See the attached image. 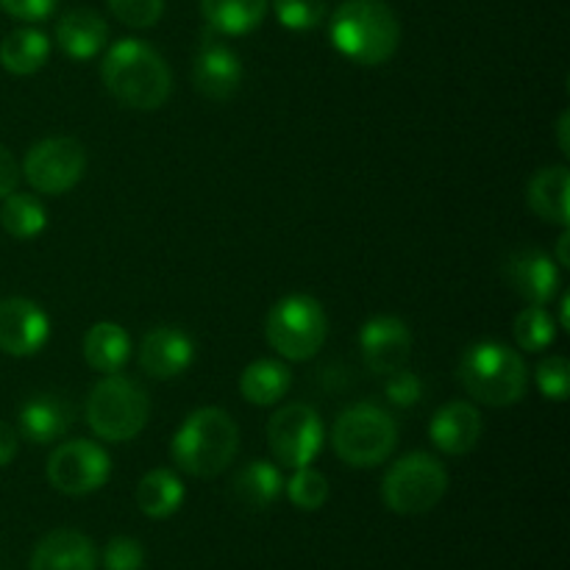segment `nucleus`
Returning a JSON list of instances; mask_svg holds the SVG:
<instances>
[{
	"label": "nucleus",
	"instance_id": "nucleus-1",
	"mask_svg": "<svg viewBox=\"0 0 570 570\" xmlns=\"http://www.w3.org/2000/svg\"><path fill=\"white\" fill-rule=\"evenodd\" d=\"M100 78L117 104L137 111H156L173 92L167 61L142 39H120L111 45L100 65Z\"/></svg>",
	"mask_w": 570,
	"mask_h": 570
},
{
	"label": "nucleus",
	"instance_id": "nucleus-2",
	"mask_svg": "<svg viewBox=\"0 0 570 570\" xmlns=\"http://www.w3.org/2000/svg\"><path fill=\"white\" fill-rule=\"evenodd\" d=\"M239 451V429L220 406L189 412L170 440V456L187 476L212 479L226 471Z\"/></svg>",
	"mask_w": 570,
	"mask_h": 570
},
{
	"label": "nucleus",
	"instance_id": "nucleus-3",
	"mask_svg": "<svg viewBox=\"0 0 570 570\" xmlns=\"http://www.w3.org/2000/svg\"><path fill=\"white\" fill-rule=\"evenodd\" d=\"M332 45L356 65H384L399 50L401 22L384 0H343L328 22Z\"/></svg>",
	"mask_w": 570,
	"mask_h": 570
},
{
	"label": "nucleus",
	"instance_id": "nucleus-4",
	"mask_svg": "<svg viewBox=\"0 0 570 570\" xmlns=\"http://www.w3.org/2000/svg\"><path fill=\"white\" fill-rule=\"evenodd\" d=\"M456 379L476 404L495 406V410L518 404L529 387L523 356L495 340H479L468 345L456 365Z\"/></svg>",
	"mask_w": 570,
	"mask_h": 570
},
{
	"label": "nucleus",
	"instance_id": "nucleus-5",
	"mask_svg": "<svg viewBox=\"0 0 570 570\" xmlns=\"http://www.w3.org/2000/svg\"><path fill=\"white\" fill-rule=\"evenodd\" d=\"M148 393L122 373H106L87 399V423L104 443H128L148 426Z\"/></svg>",
	"mask_w": 570,
	"mask_h": 570
},
{
	"label": "nucleus",
	"instance_id": "nucleus-6",
	"mask_svg": "<svg viewBox=\"0 0 570 570\" xmlns=\"http://www.w3.org/2000/svg\"><path fill=\"white\" fill-rule=\"evenodd\" d=\"M399 445V423L384 406L362 401L340 412L332 429V449L345 465L379 468Z\"/></svg>",
	"mask_w": 570,
	"mask_h": 570
},
{
	"label": "nucleus",
	"instance_id": "nucleus-7",
	"mask_svg": "<svg viewBox=\"0 0 570 570\" xmlns=\"http://www.w3.org/2000/svg\"><path fill=\"white\" fill-rule=\"evenodd\" d=\"M328 334L326 309L306 293H293L276 301L267 312L265 337L271 348L287 362H306L317 356Z\"/></svg>",
	"mask_w": 570,
	"mask_h": 570
},
{
	"label": "nucleus",
	"instance_id": "nucleus-8",
	"mask_svg": "<svg viewBox=\"0 0 570 570\" xmlns=\"http://www.w3.org/2000/svg\"><path fill=\"white\" fill-rule=\"evenodd\" d=\"M449 493V471L426 451L401 456L382 482V501L395 515H426Z\"/></svg>",
	"mask_w": 570,
	"mask_h": 570
},
{
	"label": "nucleus",
	"instance_id": "nucleus-9",
	"mask_svg": "<svg viewBox=\"0 0 570 570\" xmlns=\"http://www.w3.org/2000/svg\"><path fill=\"white\" fill-rule=\"evenodd\" d=\"M267 445L278 468L298 471L312 465L323 449L321 415L309 404L282 406L267 423Z\"/></svg>",
	"mask_w": 570,
	"mask_h": 570
},
{
	"label": "nucleus",
	"instance_id": "nucleus-10",
	"mask_svg": "<svg viewBox=\"0 0 570 570\" xmlns=\"http://www.w3.org/2000/svg\"><path fill=\"white\" fill-rule=\"evenodd\" d=\"M87 173V150L72 137H48L31 145L22 159V176L39 195H65Z\"/></svg>",
	"mask_w": 570,
	"mask_h": 570
},
{
	"label": "nucleus",
	"instance_id": "nucleus-11",
	"mask_svg": "<svg viewBox=\"0 0 570 570\" xmlns=\"http://www.w3.org/2000/svg\"><path fill=\"white\" fill-rule=\"evenodd\" d=\"M50 488L65 495H89L111 476V456L95 440H65L48 456Z\"/></svg>",
	"mask_w": 570,
	"mask_h": 570
},
{
	"label": "nucleus",
	"instance_id": "nucleus-12",
	"mask_svg": "<svg viewBox=\"0 0 570 570\" xmlns=\"http://www.w3.org/2000/svg\"><path fill=\"white\" fill-rule=\"evenodd\" d=\"M360 348L367 371L376 376H390L410 362L412 332L401 317L376 315L362 326Z\"/></svg>",
	"mask_w": 570,
	"mask_h": 570
},
{
	"label": "nucleus",
	"instance_id": "nucleus-13",
	"mask_svg": "<svg viewBox=\"0 0 570 570\" xmlns=\"http://www.w3.org/2000/svg\"><path fill=\"white\" fill-rule=\"evenodd\" d=\"M50 337V321L31 298L0 301V351L9 356H33Z\"/></svg>",
	"mask_w": 570,
	"mask_h": 570
},
{
	"label": "nucleus",
	"instance_id": "nucleus-14",
	"mask_svg": "<svg viewBox=\"0 0 570 570\" xmlns=\"http://www.w3.org/2000/svg\"><path fill=\"white\" fill-rule=\"evenodd\" d=\"M193 83L206 100L226 104L243 87V61L226 42L206 37L193 59Z\"/></svg>",
	"mask_w": 570,
	"mask_h": 570
},
{
	"label": "nucleus",
	"instance_id": "nucleus-15",
	"mask_svg": "<svg viewBox=\"0 0 570 570\" xmlns=\"http://www.w3.org/2000/svg\"><path fill=\"white\" fill-rule=\"evenodd\" d=\"M504 282L510 284L512 293L521 295L527 304L546 306L557 293H560V267L554 265L549 254L538 248H518L504 259Z\"/></svg>",
	"mask_w": 570,
	"mask_h": 570
},
{
	"label": "nucleus",
	"instance_id": "nucleus-16",
	"mask_svg": "<svg viewBox=\"0 0 570 570\" xmlns=\"http://www.w3.org/2000/svg\"><path fill=\"white\" fill-rule=\"evenodd\" d=\"M195 362V343L187 332L173 326H156L139 343V367L150 379H176Z\"/></svg>",
	"mask_w": 570,
	"mask_h": 570
},
{
	"label": "nucleus",
	"instance_id": "nucleus-17",
	"mask_svg": "<svg viewBox=\"0 0 570 570\" xmlns=\"http://www.w3.org/2000/svg\"><path fill=\"white\" fill-rule=\"evenodd\" d=\"M482 415L468 401H449L434 412L432 423H429V440L440 454L449 456L471 454L482 440Z\"/></svg>",
	"mask_w": 570,
	"mask_h": 570
},
{
	"label": "nucleus",
	"instance_id": "nucleus-18",
	"mask_svg": "<svg viewBox=\"0 0 570 570\" xmlns=\"http://www.w3.org/2000/svg\"><path fill=\"white\" fill-rule=\"evenodd\" d=\"M31 570H98V551L87 534L56 529L33 549Z\"/></svg>",
	"mask_w": 570,
	"mask_h": 570
},
{
	"label": "nucleus",
	"instance_id": "nucleus-19",
	"mask_svg": "<svg viewBox=\"0 0 570 570\" xmlns=\"http://www.w3.org/2000/svg\"><path fill=\"white\" fill-rule=\"evenodd\" d=\"M72 426V406L59 395H33L17 417V434L33 445H50Z\"/></svg>",
	"mask_w": 570,
	"mask_h": 570
},
{
	"label": "nucleus",
	"instance_id": "nucleus-20",
	"mask_svg": "<svg viewBox=\"0 0 570 570\" xmlns=\"http://www.w3.org/2000/svg\"><path fill=\"white\" fill-rule=\"evenodd\" d=\"M527 204L540 220L570 226V170L566 165L540 167L527 184Z\"/></svg>",
	"mask_w": 570,
	"mask_h": 570
},
{
	"label": "nucleus",
	"instance_id": "nucleus-21",
	"mask_svg": "<svg viewBox=\"0 0 570 570\" xmlns=\"http://www.w3.org/2000/svg\"><path fill=\"white\" fill-rule=\"evenodd\" d=\"M109 42V26L92 9H72L61 14L56 26V45L72 61H87L104 53Z\"/></svg>",
	"mask_w": 570,
	"mask_h": 570
},
{
	"label": "nucleus",
	"instance_id": "nucleus-22",
	"mask_svg": "<svg viewBox=\"0 0 570 570\" xmlns=\"http://www.w3.org/2000/svg\"><path fill=\"white\" fill-rule=\"evenodd\" d=\"M81 354L87 365L98 373H120L131 360V337L120 323L100 321L92 323L83 334Z\"/></svg>",
	"mask_w": 570,
	"mask_h": 570
},
{
	"label": "nucleus",
	"instance_id": "nucleus-23",
	"mask_svg": "<svg viewBox=\"0 0 570 570\" xmlns=\"http://www.w3.org/2000/svg\"><path fill=\"white\" fill-rule=\"evenodd\" d=\"M293 387V371L282 360H256L239 376V395L254 406H273Z\"/></svg>",
	"mask_w": 570,
	"mask_h": 570
},
{
	"label": "nucleus",
	"instance_id": "nucleus-24",
	"mask_svg": "<svg viewBox=\"0 0 570 570\" xmlns=\"http://www.w3.org/2000/svg\"><path fill=\"white\" fill-rule=\"evenodd\" d=\"M184 482L170 468H154L137 484V507L150 521H165L176 515L184 504Z\"/></svg>",
	"mask_w": 570,
	"mask_h": 570
},
{
	"label": "nucleus",
	"instance_id": "nucleus-25",
	"mask_svg": "<svg viewBox=\"0 0 570 570\" xmlns=\"http://www.w3.org/2000/svg\"><path fill=\"white\" fill-rule=\"evenodd\" d=\"M234 495L243 507L248 510H267L271 504H276L278 495L284 493V476L282 468L276 462L267 460H254L245 468H239V473L232 482Z\"/></svg>",
	"mask_w": 570,
	"mask_h": 570
},
{
	"label": "nucleus",
	"instance_id": "nucleus-26",
	"mask_svg": "<svg viewBox=\"0 0 570 570\" xmlns=\"http://www.w3.org/2000/svg\"><path fill=\"white\" fill-rule=\"evenodd\" d=\"M50 59V39L39 28H14L0 42V65L11 76H33Z\"/></svg>",
	"mask_w": 570,
	"mask_h": 570
},
{
	"label": "nucleus",
	"instance_id": "nucleus-27",
	"mask_svg": "<svg viewBox=\"0 0 570 570\" xmlns=\"http://www.w3.org/2000/svg\"><path fill=\"white\" fill-rule=\"evenodd\" d=\"M206 22L223 37H245L262 26L267 0H200Z\"/></svg>",
	"mask_w": 570,
	"mask_h": 570
},
{
	"label": "nucleus",
	"instance_id": "nucleus-28",
	"mask_svg": "<svg viewBox=\"0 0 570 570\" xmlns=\"http://www.w3.org/2000/svg\"><path fill=\"white\" fill-rule=\"evenodd\" d=\"M0 226L14 239H33L48 226V212L37 195L11 193L0 204Z\"/></svg>",
	"mask_w": 570,
	"mask_h": 570
},
{
	"label": "nucleus",
	"instance_id": "nucleus-29",
	"mask_svg": "<svg viewBox=\"0 0 570 570\" xmlns=\"http://www.w3.org/2000/svg\"><path fill=\"white\" fill-rule=\"evenodd\" d=\"M557 332H560V326H557L554 315L538 304H529L527 309L518 312L515 323H512V337H515L518 348L527 351V354H540L549 345H554Z\"/></svg>",
	"mask_w": 570,
	"mask_h": 570
},
{
	"label": "nucleus",
	"instance_id": "nucleus-30",
	"mask_svg": "<svg viewBox=\"0 0 570 570\" xmlns=\"http://www.w3.org/2000/svg\"><path fill=\"white\" fill-rule=\"evenodd\" d=\"M284 493L293 501V507L304 512H317L328 501V479L321 471H315L312 465L298 468V471L289 476V482H284Z\"/></svg>",
	"mask_w": 570,
	"mask_h": 570
},
{
	"label": "nucleus",
	"instance_id": "nucleus-31",
	"mask_svg": "<svg viewBox=\"0 0 570 570\" xmlns=\"http://www.w3.org/2000/svg\"><path fill=\"white\" fill-rule=\"evenodd\" d=\"M273 11L289 31H312L326 20V0H273Z\"/></svg>",
	"mask_w": 570,
	"mask_h": 570
},
{
	"label": "nucleus",
	"instance_id": "nucleus-32",
	"mask_svg": "<svg viewBox=\"0 0 570 570\" xmlns=\"http://www.w3.org/2000/svg\"><path fill=\"white\" fill-rule=\"evenodd\" d=\"M534 382H538V390L549 401H568L570 393V362L566 356H549L538 365L534 371Z\"/></svg>",
	"mask_w": 570,
	"mask_h": 570
},
{
	"label": "nucleus",
	"instance_id": "nucleus-33",
	"mask_svg": "<svg viewBox=\"0 0 570 570\" xmlns=\"http://www.w3.org/2000/svg\"><path fill=\"white\" fill-rule=\"evenodd\" d=\"M109 11L128 28H150L165 14V0H109Z\"/></svg>",
	"mask_w": 570,
	"mask_h": 570
},
{
	"label": "nucleus",
	"instance_id": "nucleus-34",
	"mask_svg": "<svg viewBox=\"0 0 570 570\" xmlns=\"http://www.w3.org/2000/svg\"><path fill=\"white\" fill-rule=\"evenodd\" d=\"M104 568L106 570H142L145 568V549L139 540L117 534L106 543L104 549Z\"/></svg>",
	"mask_w": 570,
	"mask_h": 570
},
{
	"label": "nucleus",
	"instance_id": "nucleus-35",
	"mask_svg": "<svg viewBox=\"0 0 570 570\" xmlns=\"http://www.w3.org/2000/svg\"><path fill=\"white\" fill-rule=\"evenodd\" d=\"M384 379H387V382H384V395H387V401L393 406L406 410V406H415L417 401L423 399L421 376H415V373L406 371V367H401V371L390 373V376Z\"/></svg>",
	"mask_w": 570,
	"mask_h": 570
},
{
	"label": "nucleus",
	"instance_id": "nucleus-36",
	"mask_svg": "<svg viewBox=\"0 0 570 570\" xmlns=\"http://www.w3.org/2000/svg\"><path fill=\"white\" fill-rule=\"evenodd\" d=\"M56 6H59V0H0V9L22 22L48 20L56 11Z\"/></svg>",
	"mask_w": 570,
	"mask_h": 570
},
{
	"label": "nucleus",
	"instance_id": "nucleus-37",
	"mask_svg": "<svg viewBox=\"0 0 570 570\" xmlns=\"http://www.w3.org/2000/svg\"><path fill=\"white\" fill-rule=\"evenodd\" d=\"M17 184H20V165L11 156V150L0 145V200L14 193Z\"/></svg>",
	"mask_w": 570,
	"mask_h": 570
},
{
	"label": "nucleus",
	"instance_id": "nucleus-38",
	"mask_svg": "<svg viewBox=\"0 0 570 570\" xmlns=\"http://www.w3.org/2000/svg\"><path fill=\"white\" fill-rule=\"evenodd\" d=\"M20 451V434L14 432V426L6 421H0V468L9 465L11 460Z\"/></svg>",
	"mask_w": 570,
	"mask_h": 570
},
{
	"label": "nucleus",
	"instance_id": "nucleus-39",
	"mask_svg": "<svg viewBox=\"0 0 570 570\" xmlns=\"http://www.w3.org/2000/svg\"><path fill=\"white\" fill-rule=\"evenodd\" d=\"M568 131H570V111H562L560 120H557V142H560V154L562 156H570Z\"/></svg>",
	"mask_w": 570,
	"mask_h": 570
},
{
	"label": "nucleus",
	"instance_id": "nucleus-40",
	"mask_svg": "<svg viewBox=\"0 0 570 570\" xmlns=\"http://www.w3.org/2000/svg\"><path fill=\"white\" fill-rule=\"evenodd\" d=\"M568 245H570V232H568V228H562V234L557 237V262H560L562 267H570Z\"/></svg>",
	"mask_w": 570,
	"mask_h": 570
},
{
	"label": "nucleus",
	"instance_id": "nucleus-41",
	"mask_svg": "<svg viewBox=\"0 0 570 570\" xmlns=\"http://www.w3.org/2000/svg\"><path fill=\"white\" fill-rule=\"evenodd\" d=\"M568 309H570V295H568V293H562V301H560V323H557V326H560L562 332H568V328H570Z\"/></svg>",
	"mask_w": 570,
	"mask_h": 570
}]
</instances>
